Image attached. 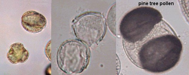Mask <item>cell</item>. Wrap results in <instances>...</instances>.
Segmentation results:
<instances>
[{
  "label": "cell",
  "mask_w": 189,
  "mask_h": 75,
  "mask_svg": "<svg viewBox=\"0 0 189 75\" xmlns=\"http://www.w3.org/2000/svg\"><path fill=\"white\" fill-rule=\"evenodd\" d=\"M90 54L85 44L77 40H66L58 50L57 64L60 69L67 74L80 73L87 67Z\"/></svg>",
  "instance_id": "cell-1"
},
{
  "label": "cell",
  "mask_w": 189,
  "mask_h": 75,
  "mask_svg": "<svg viewBox=\"0 0 189 75\" xmlns=\"http://www.w3.org/2000/svg\"><path fill=\"white\" fill-rule=\"evenodd\" d=\"M72 27L78 39L89 46L98 43L102 40L106 28L103 16L94 12L79 16L74 20Z\"/></svg>",
  "instance_id": "cell-2"
},
{
  "label": "cell",
  "mask_w": 189,
  "mask_h": 75,
  "mask_svg": "<svg viewBox=\"0 0 189 75\" xmlns=\"http://www.w3.org/2000/svg\"><path fill=\"white\" fill-rule=\"evenodd\" d=\"M21 23L27 31L36 33L41 32L46 27L47 21L45 17L41 14L29 11L23 14L21 18Z\"/></svg>",
  "instance_id": "cell-3"
},
{
  "label": "cell",
  "mask_w": 189,
  "mask_h": 75,
  "mask_svg": "<svg viewBox=\"0 0 189 75\" xmlns=\"http://www.w3.org/2000/svg\"><path fill=\"white\" fill-rule=\"evenodd\" d=\"M29 56L28 51L22 44L19 42L11 45L7 54V57L8 61L14 64L25 62L27 60Z\"/></svg>",
  "instance_id": "cell-4"
},
{
  "label": "cell",
  "mask_w": 189,
  "mask_h": 75,
  "mask_svg": "<svg viewBox=\"0 0 189 75\" xmlns=\"http://www.w3.org/2000/svg\"><path fill=\"white\" fill-rule=\"evenodd\" d=\"M116 5H113L111 7L108 14L107 21L109 28L111 32L115 34V8Z\"/></svg>",
  "instance_id": "cell-5"
},
{
  "label": "cell",
  "mask_w": 189,
  "mask_h": 75,
  "mask_svg": "<svg viewBox=\"0 0 189 75\" xmlns=\"http://www.w3.org/2000/svg\"><path fill=\"white\" fill-rule=\"evenodd\" d=\"M51 40H50L47 43L45 46V55L50 61H51Z\"/></svg>",
  "instance_id": "cell-6"
}]
</instances>
